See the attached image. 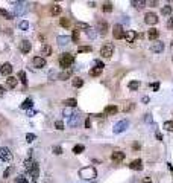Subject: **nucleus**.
<instances>
[{
  "label": "nucleus",
  "mask_w": 173,
  "mask_h": 183,
  "mask_svg": "<svg viewBox=\"0 0 173 183\" xmlns=\"http://www.w3.org/2000/svg\"><path fill=\"white\" fill-rule=\"evenodd\" d=\"M79 177H82V178H85V180L96 178V177H97V171H96V168H93V166H85V168H81V169H79Z\"/></svg>",
  "instance_id": "nucleus-1"
},
{
  "label": "nucleus",
  "mask_w": 173,
  "mask_h": 183,
  "mask_svg": "<svg viewBox=\"0 0 173 183\" xmlns=\"http://www.w3.org/2000/svg\"><path fill=\"white\" fill-rule=\"evenodd\" d=\"M73 61H75V57H73L71 54H62L59 57V66L62 69H70V66L73 64Z\"/></svg>",
  "instance_id": "nucleus-2"
},
{
  "label": "nucleus",
  "mask_w": 173,
  "mask_h": 183,
  "mask_svg": "<svg viewBox=\"0 0 173 183\" xmlns=\"http://www.w3.org/2000/svg\"><path fill=\"white\" fill-rule=\"evenodd\" d=\"M112 52H114V46H112L111 43H105L102 48H100V55H102L103 58H111Z\"/></svg>",
  "instance_id": "nucleus-3"
},
{
  "label": "nucleus",
  "mask_w": 173,
  "mask_h": 183,
  "mask_svg": "<svg viewBox=\"0 0 173 183\" xmlns=\"http://www.w3.org/2000/svg\"><path fill=\"white\" fill-rule=\"evenodd\" d=\"M0 159H2L3 162H11V160H12V153H11V150L6 148V147H2V148H0Z\"/></svg>",
  "instance_id": "nucleus-4"
},
{
  "label": "nucleus",
  "mask_w": 173,
  "mask_h": 183,
  "mask_svg": "<svg viewBox=\"0 0 173 183\" xmlns=\"http://www.w3.org/2000/svg\"><path fill=\"white\" fill-rule=\"evenodd\" d=\"M144 21H146V25H149V26H154L158 23V15L155 12H147L144 15Z\"/></svg>",
  "instance_id": "nucleus-5"
},
{
  "label": "nucleus",
  "mask_w": 173,
  "mask_h": 183,
  "mask_svg": "<svg viewBox=\"0 0 173 183\" xmlns=\"http://www.w3.org/2000/svg\"><path fill=\"white\" fill-rule=\"evenodd\" d=\"M128 127H129V122H128L126 119H123V121H120V122H117V124L114 125V133H115V134H117V133H123Z\"/></svg>",
  "instance_id": "nucleus-6"
},
{
  "label": "nucleus",
  "mask_w": 173,
  "mask_h": 183,
  "mask_svg": "<svg viewBox=\"0 0 173 183\" xmlns=\"http://www.w3.org/2000/svg\"><path fill=\"white\" fill-rule=\"evenodd\" d=\"M112 37H114L115 40H120V38L125 37V31H123L121 25H115V26L112 28Z\"/></svg>",
  "instance_id": "nucleus-7"
},
{
  "label": "nucleus",
  "mask_w": 173,
  "mask_h": 183,
  "mask_svg": "<svg viewBox=\"0 0 173 183\" xmlns=\"http://www.w3.org/2000/svg\"><path fill=\"white\" fill-rule=\"evenodd\" d=\"M151 51L154 52V54H161L163 51H164V43L163 41H154L152 43V46H151Z\"/></svg>",
  "instance_id": "nucleus-8"
},
{
  "label": "nucleus",
  "mask_w": 173,
  "mask_h": 183,
  "mask_svg": "<svg viewBox=\"0 0 173 183\" xmlns=\"http://www.w3.org/2000/svg\"><path fill=\"white\" fill-rule=\"evenodd\" d=\"M97 31H99V34H100V35H106V32H108V23L105 20H99Z\"/></svg>",
  "instance_id": "nucleus-9"
},
{
  "label": "nucleus",
  "mask_w": 173,
  "mask_h": 183,
  "mask_svg": "<svg viewBox=\"0 0 173 183\" xmlns=\"http://www.w3.org/2000/svg\"><path fill=\"white\" fill-rule=\"evenodd\" d=\"M0 73L5 75V76H11V73H12V66L9 63H3L2 67H0Z\"/></svg>",
  "instance_id": "nucleus-10"
},
{
  "label": "nucleus",
  "mask_w": 173,
  "mask_h": 183,
  "mask_svg": "<svg viewBox=\"0 0 173 183\" xmlns=\"http://www.w3.org/2000/svg\"><path fill=\"white\" fill-rule=\"evenodd\" d=\"M31 48H32L31 41H28V40L20 41V51H21L23 54H29V52H31Z\"/></svg>",
  "instance_id": "nucleus-11"
},
{
  "label": "nucleus",
  "mask_w": 173,
  "mask_h": 183,
  "mask_svg": "<svg viewBox=\"0 0 173 183\" xmlns=\"http://www.w3.org/2000/svg\"><path fill=\"white\" fill-rule=\"evenodd\" d=\"M111 160L112 162H123V160H125V153L123 151H114L112 154H111Z\"/></svg>",
  "instance_id": "nucleus-12"
},
{
  "label": "nucleus",
  "mask_w": 173,
  "mask_h": 183,
  "mask_svg": "<svg viewBox=\"0 0 173 183\" xmlns=\"http://www.w3.org/2000/svg\"><path fill=\"white\" fill-rule=\"evenodd\" d=\"M129 168L134 169V171H141V169H143V160H141V159L132 160V162L129 163Z\"/></svg>",
  "instance_id": "nucleus-13"
},
{
  "label": "nucleus",
  "mask_w": 173,
  "mask_h": 183,
  "mask_svg": "<svg viewBox=\"0 0 173 183\" xmlns=\"http://www.w3.org/2000/svg\"><path fill=\"white\" fill-rule=\"evenodd\" d=\"M32 63H34V66H35L37 69L46 67V58H44V57H35V58L32 60Z\"/></svg>",
  "instance_id": "nucleus-14"
},
{
  "label": "nucleus",
  "mask_w": 173,
  "mask_h": 183,
  "mask_svg": "<svg viewBox=\"0 0 173 183\" xmlns=\"http://www.w3.org/2000/svg\"><path fill=\"white\" fill-rule=\"evenodd\" d=\"M123 38L126 40V43H134L137 38V32L135 31H125V37Z\"/></svg>",
  "instance_id": "nucleus-15"
},
{
  "label": "nucleus",
  "mask_w": 173,
  "mask_h": 183,
  "mask_svg": "<svg viewBox=\"0 0 173 183\" xmlns=\"http://www.w3.org/2000/svg\"><path fill=\"white\" fill-rule=\"evenodd\" d=\"M71 75H73V69H64V70L58 75V78H59L61 81H65V79H68Z\"/></svg>",
  "instance_id": "nucleus-16"
},
{
  "label": "nucleus",
  "mask_w": 173,
  "mask_h": 183,
  "mask_svg": "<svg viewBox=\"0 0 173 183\" xmlns=\"http://www.w3.org/2000/svg\"><path fill=\"white\" fill-rule=\"evenodd\" d=\"M29 175L32 177V180H34V181H37V178H38V175H40V166H38V163H35V165H34V168H32V169H29Z\"/></svg>",
  "instance_id": "nucleus-17"
},
{
  "label": "nucleus",
  "mask_w": 173,
  "mask_h": 183,
  "mask_svg": "<svg viewBox=\"0 0 173 183\" xmlns=\"http://www.w3.org/2000/svg\"><path fill=\"white\" fill-rule=\"evenodd\" d=\"M158 35H160V32H158V29H155V28L149 29V32H147V37H149V40H151V41H157Z\"/></svg>",
  "instance_id": "nucleus-18"
},
{
  "label": "nucleus",
  "mask_w": 173,
  "mask_h": 183,
  "mask_svg": "<svg viewBox=\"0 0 173 183\" xmlns=\"http://www.w3.org/2000/svg\"><path fill=\"white\" fill-rule=\"evenodd\" d=\"M117 111H118L117 105H108V107H105V114H108V116H112V114H115Z\"/></svg>",
  "instance_id": "nucleus-19"
},
{
  "label": "nucleus",
  "mask_w": 173,
  "mask_h": 183,
  "mask_svg": "<svg viewBox=\"0 0 173 183\" xmlns=\"http://www.w3.org/2000/svg\"><path fill=\"white\" fill-rule=\"evenodd\" d=\"M61 11H62V8H61L59 5H52V6H50V15H53V17L59 15Z\"/></svg>",
  "instance_id": "nucleus-20"
},
{
  "label": "nucleus",
  "mask_w": 173,
  "mask_h": 183,
  "mask_svg": "<svg viewBox=\"0 0 173 183\" xmlns=\"http://www.w3.org/2000/svg\"><path fill=\"white\" fill-rule=\"evenodd\" d=\"M17 82H18V79H17L15 76H8V79H6V85H8L9 88H14V87L17 85Z\"/></svg>",
  "instance_id": "nucleus-21"
},
{
  "label": "nucleus",
  "mask_w": 173,
  "mask_h": 183,
  "mask_svg": "<svg viewBox=\"0 0 173 183\" xmlns=\"http://www.w3.org/2000/svg\"><path fill=\"white\" fill-rule=\"evenodd\" d=\"M78 119H79V113H73V116L68 121V125L70 127H76L78 125Z\"/></svg>",
  "instance_id": "nucleus-22"
},
{
  "label": "nucleus",
  "mask_w": 173,
  "mask_h": 183,
  "mask_svg": "<svg viewBox=\"0 0 173 183\" xmlns=\"http://www.w3.org/2000/svg\"><path fill=\"white\" fill-rule=\"evenodd\" d=\"M34 105V101H32V98H28V99H24V102L20 105L23 110H28V108H31Z\"/></svg>",
  "instance_id": "nucleus-23"
},
{
  "label": "nucleus",
  "mask_w": 173,
  "mask_h": 183,
  "mask_svg": "<svg viewBox=\"0 0 173 183\" xmlns=\"http://www.w3.org/2000/svg\"><path fill=\"white\" fill-rule=\"evenodd\" d=\"M71 84H73V87L79 88V87H82V85H84V79H82V78H79V76H76V78H73Z\"/></svg>",
  "instance_id": "nucleus-24"
},
{
  "label": "nucleus",
  "mask_w": 173,
  "mask_h": 183,
  "mask_svg": "<svg viewBox=\"0 0 173 183\" xmlns=\"http://www.w3.org/2000/svg\"><path fill=\"white\" fill-rule=\"evenodd\" d=\"M56 40H58V43H59L61 46H65V44H68V43L71 41V38H70V37H64V35H59Z\"/></svg>",
  "instance_id": "nucleus-25"
},
{
  "label": "nucleus",
  "mask_w": 173,
  "mask_h": 183,
  "mask_svg": "<svg viewBox=\"0 0 173 183\" xmlns=\"http://www.w3.org/2000/svg\"><path fill=\"white\" fill-rule=\"evenodd\" d=\"M41 52H43V55H52V48L49 44H43V48H41Z\"/></svg>",
  "instance_id": "nucleus-26"
},
{
  "label": "nucleus",
  "mask_w": 173,
  "mask_h": 183,
  "mask_svg": "<svg viewBox=\"0 0 173 183\" xmlns=\"http://www.w3.org/2000/svg\"><path fill=\"white\" fill-rule=\"evenodd\" d=\"M18 79L21 81V84H23V85H28V78H26V73H24L23 70H20V72H18Z\"/></svg>",
  "instance_id": "nucleus-27"
},
{
  "label": "nucleus",
  "mask_w": 173,
  "mask_h": 183,
  "mask_svg": "<svg viewBox=\"0 0 173 183\" xmlns=\"http://www.w3.org/2000/svg\"><path fill=\"white\" fill-rule=\"evenodd\" d=\"M76 31H79V29H85V31H88L90 29V26L87 25V23H84V21H76Z\"/></svg>",
  "instance_id": "nucleus-28"
},
{
  "label": "nucleus",
  "mask_w": 173,
  "mask_h": 183,
  "mask_svg": "<svg viewBox=\"0 0 173 183\" xmlns=\"http://www.w3.org/2000/svg\"><path fill=\"white\" fill-rule=\"evenodd\" d=\"M131 5L135 6V8H143V6L146 5V2H144V0H132Z\"/></svg>",
  "instance_id": "nucleus-29"
},
{
  "label": "nucleus",
  "mask_w": 173,
  "mask_h": 183,
  "mask_svg": "<svg viewBox=\"0 0 173 183\" xmlns=\"http://www.w3.org/2000/svg\"><path fill=\"white\" fill-rule=\"evenodd\" d=\"M172 11H173V9H172V6H170V5H166V6H163L161 14H163V15H170V14H172Z\"/></svg>",
  "instance_id": "nucleus-30"
},
{
  "label": "nucleus",
  "mask_w": 173,
  "mask_h": 183,
  "mask_svg": "<svg viewBox=\"0 0 173 183\" xmlns=\"http://www.w3.org/2000/svg\"><path fill=\"white\" fill-rule=\"evenodd\" d=\"M82 151H85V147L84 145H75V147H73V153H75V154H81Z\"/></svg>",
  "instance_id": "nucleus-31"
},
{
  "label": "nucleus",
  "mask_w": 173,
  "mask_h": 183,
  "mask_svg": "<svg viewBox=\"0 0 173 183\" xmlns=\"http://www.w3.org/2000/svg\"><path fill=\"white\" fill-rule=\"evenodd\" d=\"M93 51V48H91V46H79V48H78V52L79 54H84V52H91Z\"/></svg>",
  "instance_id": "nucleus-32"
},
{
  "label": "nucleus",
  "mask_w": 173,
  "mask_h": 183,
  "mask_svg": "<svg viewBox=\"0 0 173 183\" xmlns=\"http://www.w3.org/2000/svg\"><path fill=\"white\" fill-rule=\"evenodd\" d=\"M88 73H90V76H99V75L102 73V69H97V67L96 69H91Z\"/></svg>",
  "instance_id": "nucleus-33"
},
{
  "label": "nucleus",
  "mask_w": 173,
  "mask_h": 183,
  "mask_svg": "<svg viewBox=\"0 0 173 183\" xmlns=\"http://www.w3.org/2000/svg\"><path fill=\"white\" fill-rule=\"evenodd\" d=\"M102 9H103V12H111V11H112V3H111V2H106V3H103Z\"/></svg>",
  "instance_id": "nucleus-34"
},
{
  "label": "nucleus",
  "mask_w": 173,
  "mask_h": 183,
  "mask_svg": "<svg viewBox=\"0 0 173 183\" xmlns=\"http://www.w3.org/2000/svg\"><path fill=\"white\" fill-rule=\"evenodd\" d=\"M18 28H20L21 31H28V29H29V23H28L26 20H23V21H20V25H18Z\"/></svg>",
  "instance_id": "nucleus-35"
},
{
  "label": "nucleus",
  "mask_w": 173,
  "mask_h": 183,
  "mask_svg": "<svg viewBox=\"0 0 173 183\" xmlns=\"http://www.w3.org/2000/svg\"><path fill=\"white\" fill-rule=\"evenodd\" d=\"M0 14H2L5 18H8V20H12V17H14V14H11V12H8L6 9H0Z\"/></svg>",
  "instance_id": "nucleus-36"
},
{
  "label": "nucleus",
  "mask_w": 173,
  "mask_h": 183,
  "mask_svg": "<svg viewBox=\"0 0 173 183\" xmlns=\"http://www.w3.org/2000/svg\"><path fill=\"white\" fill-rule=\"evenodd\" d=\"M164 130L173 131V121H166V122H164Z\"/></svg>",
  "instance_id": "nucleus-37"
},
{
  "label": "nucleus",
  "mask_w": 173,
  "mask_h": 183,
  "mask_svg": "<svg viewBox=\"0 0 173 183\" xmlns=\"http://www.w3.org/2000/svg\"><path fill=\"white\" fill-rule=\"evenodd\" d=\"M34 165H35V162H32L31 159L24 160V166H26V169H28V171H29V169H32V168H34Z\"/></svg>",
  "instance_id": "nucleus-38"
},
{
  "label": "nucleus",
  "mask_w": 173,
  "mask_h": 183,
  "mask_svg": "<svg viewBox=\"0 0 173 183\" xmlns=\"http://www.w3.org/2000/svg\"><path fill=\"white\" fill-rule=\"evenodd\" d=\"M67 107H75L76 105V99L75 98H70V99H65V102H64Z\"/></svg>",
  "instance_id": "nucleus-39"
},
{
  "label": "nucleus",
  "mask_w": 173,
  "mask_h": 183,
  "mask_svg": "<svg viewBox=\"0 0 173 183\" xmlns=\"http://www.w3.org/2000/svg\"><path fill=\"white\" fill-rule=\"evenodd\" d=\"M138 87H140V81H131L129 82V88L131 90H138Z\"/></svg>",
  "instance_id": "nucleus-40"
},
{
  "label": "nucleus",
  "mask_w": 173,
  "mask_h": 183,
  "mask_svg": "<svg viewBox=\"0 0 173 183\" xmlns=\"http://www.w3.org/2000/svg\"><path fill=\"white\" fill-rule=\"evenodd\" d=\"M62 114H64L65 118H71V116H73L71 108H70V107H65V108H64V111H62Z\"/></svg>",
  "instance_id": "nucleus-41"
},
{
  "label": "nucleus",
  "mask_w": 173,
  "mask_h": 183,
  "mask_svg": "<svg viewBox=\"0 0 173 183\" xmlns=\"http://www.w3.org/2000/svg\"><path fill=\"white\" fill-rule=\"evenodd\" d=\"M12 172H14V166H9V168H6V169H5V172H3V177H5V178H8V177H9Z\"/></svg>",
  "instance_id": "nucleus-42"
},
{
  "label": "nucleus",
  "mask_w": 173,
  "mask_h": 183,
  "mask_svg": "<svg viewBox=\"0 0 173 183\" xmlns=\"http://www.w3.org/2000/svg\"><path fill=\"white\" fill-rule=\"evenodd\" d=\"M71 41H75V43H78L79 41V31H73V35H71Z\"/></svg>",
  "instance_id": "nucleus-43"
},
{
  "label": "nucleus",
  "mask_w": 173,
  "mask_h": 183,
  "mask_svg": "<svg viewBox=\"0 0 173 183\" xmlns=\"http://www.w3.org/2000/svg\"><path fill=\"white\" fill-rule=\"evenodd\" d=\"M35 139H37V136H35L34 133H28V134H26V141H28V142H34Z\"/></svg>",
  "instance_id": "nucleus-44"
},
{
  "label": "nucleus",
  "mask_w": 173,
  "mask_h": 183,
  "mask_svg": "<svg viewBox=\"0 0 173 183\" xmlns=\"http://www.w3.org/2000/svg\"><path fill=\"white\" fill-rule=\"evenodd\" d=\"M59 23H61L62 28H68V26H70V20H68V18H61Z\"/></svg>",
  "instance_id": "nucleus-45"
},
{
  "label": "nucleus",
  "mask_w": 173,
  "mask_h": 183,
  "mask_svg": "<svg viewBox=\"0 0 173 183\" xmlns=\"http://www.w3.org/2000/svg\"><path fill=\"white\" fill-rule=\"evenodd\" d=\"M55 128L59 130V131L64 130V122H62V121H55Z\"/></svg>",
  "instance_id": "nucleus-46"
},
{
  "label": "nucleus",
  "mask_w": 173,
  "mask_h": 183,
  "mask_svg": "<svg viewBox=\"0 0 173 183\" xmlns=\"http://www.w3.org/2000/svg\"><path fill=\"white\" fill-rule=\"evenodd\" d=\"M52 151H53V154H56V156L62 154V148H61V147H53V148H52Z\"/></svg>",
  "instance_id": "nucleus-47"
},
{
  "label": "nucleus",
  "mask_w": 173,
  "mask_h": 183,
  "mask_svg": "<svg viewBox=\"0 0 173 183\" xmlns=\"http://www.w3.org/2000/svg\"><path fill=\"white\" fill-rule=\"evenodd\" d=\"M14 183H29V181H28L26 178H24L23 175H20V177H17V178H15V181H14Z\"/></svg>",
  "instance_id": "nucleus-48"
},
{
  "label": "nucleus",
  "mask_w": 173,
  "mask_h": 183,
  "mask_svg": "<svg viewBox=\"0 0 173 183\" xmlns=\"http://www.w3.org/2000/svg\"><path fill=\"white\" fill-rule=\"evenodd\" d=\"M85 32H87V35H88L90 38H96V35H97V34H96V32H94V31H93L91 28H90L88 31H85Z\"/></svg>",
  "instance_id": "nucleus-49"
},
{
  "label": "nucleus",
  "mask_w": 173,
  "mask_h": 183,
  "mask_svg": "<svg viewBox=\"0 0 173 183\" xmlns=\"http://www.w3.org/2000/svg\"><path fill=\"white\" fill-rule=\"evenodd\" d=\"M94 64L97 66V69H103V67H105V64H103L100 60H94Z\"/></svg>",
  "instance_id": "nucleus-50"
},
{
  "label": "nucleus",
  "mask_w": 173,
  "mask_h": 183,
  "mask_svg": "<svg viewBox=\"0 0 173 183\" xmlns=\"http://www.w3.org/2000/svg\"><path fill=\"white\" fill-rule=\"evenodd\" d=\"M151 88H152L154 92H158V88H160V82H152V84H151Z\"/></svg>",
  "instance_id": "nucleus-51"
},
{
  "label": "nucleus",
  "mask_w": 173,
  "mask_h": 183,
  "mask_svg": "<svg viewBox=\"0 0 173 183\" xmlns=\"http://www.w3.org/2000/svg\"><path fill=\"white\" fill-rule=\"evenodd\" d=\"M3 95H5V87H3V85H0V98H2Z\"/></svg>",
  "instance_id": "nucleus-52"
},
{
  "label": "nucleus",
  "mask_w": 173,
  "mask_h": 183,
  "mask_svg": "<svg viewBox=\"0 0 173 183\" xmlns=\"http://www.w3.org/2000/svg\"><path fill=\"white\" fill-rule=\"evenodd\" d=\"M85 127H87V128H90V127H91V122H90V118H87V119H85Z\"/></svg>",
  "instance_id": "nucleus-53"
},
{
  "label": "nucleus",
  "mask_w": 173,
  "mask_h": 183,
  "mask_svg": "<svg viewBox=\"0 0 173 183\" xmlns=\"http://www.w3.org/2000/svg\"><path fill=\"white\" fill-rule=\"evenodd\" d=\"M167 26H169V28H172V29H173V17H172V18H170V20H169V23H167Z\"/></svg>",
  "instance_id": "nucleus-54"
},
{
  "label": "nucleus",
  "mask_w": 173,
  "mask_h": 183,
  "mask_svg": "<svg viewBox=\"0 0 173 183\" xmlns=\"http://www.w3.org/2000/svg\"><path fill=\"white\" fill-rule=\"evenodd\" d=\"M143 183H152V178H151V177H146Z\"/></svg>",
  "instance_id": "nucleus-55"
},
{
  "label": "nucleus",
  "mask_w": 173,
  "mask_h": 183,
  "mask_svg": "<svg viewBox=\"0 0 173 183\" xmlns=\"http://www.w3.org/2000/svg\"><path fill=\"white\" fill-rule=\"evenodd\" d=\"M143 102H144V104H147V102H149V98L144 96V98H143Z\"/></svg>",
  "instance_id": "nucleus-56"
},
{
  "label": "nucleus",
  "mask_w": 173,
  "mask_h": 183,
  "mask_svg": "<svg viewBox=\"0 0 173 183\" xmlns=\"http://www.w3.org/2000/svg\"><path fill=\"white\" fill-rule=\"evenodd\" d=\"M172 48H173V41H172Z\"/></svg>",
  "instance_id": "nucleus-57"
},
{
  "label": "nucleus",
  "mask_w": 173,
  "mask_h": 183,
  "mask_svg": "<svg viewBox=\"0 0 173 183\" xmlns=\"http://www.w3.org/2000/svg\"><path fill=\"white\" fill-rule=\"evenodd\" d=\"M34 183H35V181H34Z\"/></svg>",
  "instance_id": "nucleus-58"
}]
</instances>
